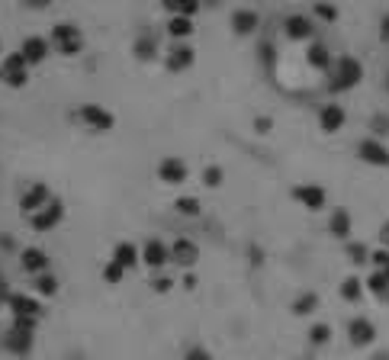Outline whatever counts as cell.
I'll list each match as a JSON object with an SVG mask.
<instances>
[{
    "mask_svg": "<svg viewBox=\"0 0 389 360\" xmlns=\"http://www.w3.org/2000/svg\"><path fill=\"white\" fill-rule=\"evenodd\" d=\"M360 77H364V68L354 55H341L338 65H335V75H331V91L341 93V91H351V87L360 84Z\"/></svg>",
    "mask_w": 389,
    "mask_h": 360,
    "instance_id": "cell-1",
    "label": "cell"
},
{
    "mask_svg": "<svg viewBox=\"0 0 389 360\" xmlns=\"http://www.w3.org/2000/svg\"><path fill=\"white\" fill-rule=\"evenodd\" d=\"M52 45L61 55H77L84 49V36L75 23H59V26H52Z\"/></svg>",
    "mask_w": 389,
    "mask_h": 360,
    "instance_id": "cell-2",
    "label": "cell"
},
{
    "mask_svg": "<svg viewBox=\"0 0 389 360\" xmlns=\"http://www.w3.org/2000/svg\"><path fill=\"white\" fill-rule=\"evenodd\" d=\"M0 81L7 87H26V81H29V65H26V58L20 52L0 58Z\"/></svg>",
    "mask_w": 389,
    "mask_h": 360,
    "instance_id": "cell-3",
    "label": "cell"
},
{
    "mask_svg": "<svg viewBox=\"0 0 389 360\" xmlns=\"http://www.w3.org/2000/svg\"><path fill=\"white\" fill-rule=\"evenodd\" d=\"M77 116H81V123L87 129H93V132H109V129L116 126V116L107 113L100 103H84V107L77 109Z\"/></svg>",
    "mask_w": 389,
    "mask_h": 360,
    "instance_id": "cell-4",
    "label": "cell"
},
{
    "mask_svg": "<svg viewBox=\"0 0 389 360\" xmlns=\"http://www.w3.org/2000/svg\"><path fill=\"white\" fill-rule=\"evenodd\" d=\"M61 219H65V203L52 196L49 206H42L39 212H33V216H29V226H33V232H52Z\"/></svg>",
    "mask_w": 389,
    "mask_h": 360,
    "instance_id": "cell-5",
    "label": "cell"
},
{
    "mask_svg": "<svg viewBox=\"0 0 389 360\" xmlns=\"http://www.w3.org/2000/svg\"><path fill=\"white\" fill-rule=\"evenodd\" d=\"M293 200H296L303 210L319 212V210H325L328 193H325V187H319V184H299V187H293Z\"/></svg>",
    "mask_w": 389,
    "mask_h": 360,
    "instance_id": "cell-6",
    "label": "cell"
},
{
    "mask_svg": "<svg viewBox=\"0 0 389 360\" xmlns=\"http://www.w3.org/2000/svg\"><path fill=\"white\" fill-rule=\"evenodd\" d=\"M7 306L13 318H42V302L36 293H10Z\"/></svg>",
    "mask_w": 389,
    "mask_h": 360,
    "instance_id": "cell-7",
    "label": "cell"
},
{
    "mask_svg": "<svg viewBox=\"0 0 389 360\" xmlns=\"http://www.w3.org/2000/svg\"><path fill=\"white\" fill-rule=\"evenodd\" d=\"M348 341L354 347H370L376 341V325H373L367 315H354L348 322Z\"/></svg>",
    "mask_w": 389,
    "mask_h": 360,
    "instance_id": "cell-8",
    "label": "cell"
},
{
    "mask_svg": "<svg viewBox=\"0 0 389 360\" xmlns=\"http://www.w3.org/2000/svg\"><path fill=\"white\" fill-rule=\"evenodd\" d=\"M36 347V331H26V328H13L3 335V351L17 354V357H26V354Z\"/></svg>",
    "mask_w": 389,
    "mask_h": 360,
    "instance_id": "cell-9",
    "label": "cell"
},
{
    "mask_svg": "<svg viewBox=\"0 0 389 360\" xmlns=\"http://www.w3.org/2000/svg\"><path fill=\"white\" fill-rule=\"evenodd\" d=\"M357 158L364 164H376V168H389V148L376 139H360L357 142Z\"/></svg>",
    "mask_w": 389,
    "mask_h": 360,
    "instance_id": "cell-10",
    "label": "cell"
},
{
    "mask_svg": "<svg viewBox=\"0 0 389 360\" xmlns=\"http://www.w3.org/2000/svg\"><path fill=\"white\" fill-rule=\"evenodd\" d=\"M52 203V193L45 184H29L26 187V193L20 196V210L26 212V216H33V212H39L42 206H49Z\"/></svg>",
    "mask_w": 389,
    "mask_h": 360,
    "instance_id": "cell-11",
    "label": "cell"
},
{
    "mask_svg": "<svg viewBox=\"0 0 389 360\" xmlns=\"http://www.w3.org/2000/svg\"><path fill=\"white\" fill-rule=\"evenodd\" d=\"M142 260L151 270H165V264H171V244H165L161 238H148L142 248Z\"/></svg>",
    "mask_w": 389,
    "mask_h": 360,
    "instance_id": "cell-12",
    "label": "cell"
},
{
    "mask_svg": "<svg viewBox=\"0 0 389 360\" xmlns=\"http://www.w3.org/2000/svg\"><path fill=\"white\" fill-rule=\"evenodd\" d=\"M187 174H190V171H187V164H183L181 158H174V155L158 164V177H161V184H167V187L183 184V180H187Z\"/></svg>",
    "mask_w": 389,
    "mask_h": 360,
    "instance_id": "cell-13",
    "label": "cell"
},
{
    "mask_svg": "<svg viewBox=\"0 0 389 360\" xmlns=\"http://www.w3.org/2000/svg\"><path fill=\"white\" fill-rule=\"evenodd\" d=\"M197 61V55H193V49L187 42H177V45H171L167 49V55H165V65H167V71H187V68Z\"/></svg>",
    "mask_w": 389,
    "mask_h": 360,
    "instance_id": "cell-14",
    "label": "cell"
},
{
    "mask_svg": "<svg viewBox=\"0 0 389 360\" xmlns=\"http://www.w3.org/2000/svg\"><path fill=\"white\" fill-rule=\"evenodd\" d=\"M171 260H174V264H181V267L190 270L193 264L199 260V248H197V242H190V238H177V242L171 244Z\"/></svg>",
    "mask_w": 389,
    "mask_h": 360,
    "instance_id": "cell-15",
    "label": "cell"
},
{
    "mask_svg": "<svg viewBox=\"0 0 389 360\" xmlns=\"http://www.w3.org/2000/svg\"><path fill=\"white\" fill-rule=\"evenodd\" d=\"M20 267H23L29 276L45 274V270H49V254L42 251V248H23V254H20Z\"/></svg>",
    "mask_w": 389,
    "mask_h": 360,
    "instance_id": "cell-16",
    "label": "cell"
},
{
    "mask_svg": "<svg viewBox=\"0 0 389 360\" xmlns=\"http://www.w3.org/2000/svg\"><path fill=\"white\" fill-rule=\"evenodd\" d=\"M344 107H338V103H325L322 109H319V126H322V132H338V129H344Z\"/></svg>",
    "mask_w": 389,
    "mask_h": 360,
    "instance_id": "cell-17",
    "label": "cell"
},
{
    "mask_svg": "<svg viewBox=\"0 0 389 360\" xmlns=\"http://www.w3.org/2000/svg\"><path fill=\"white\" fill-rule=\"evenodd\" d=\"M351 228H354V219H351L348 210H335L328 219V232L335 235V238H341V242H348L351 238Z\"/></svg>",
    "mask_w": 389,
    "mask_h": 360,
    "instance_id": "cell-18",
    "label": "cell"
},
{
    "mask_svg": "<svg viewBox=\"0 0 389 360\" xmlns=\"http://www.w3.org/2000/svg\"><path fill=\"white\" fill-rule=\"evenodd\" d=\"M20 55L26 58V65H39V61L49 55V42L39 39V36H29V39L23 42V49H20Z\"/></svg>",
    "mask_w": 389,
    "mask_h": 360,
    "instance_id": "cell-19",
    "label": "cell"
},
{
    "mask_svg": "<svg viewBox=\"0 0 389 360\" xmlns=\"http://www.w3.org/2000/svg\"><path fill=\"white\" fill-rule=\"evenodd\" d=\"M139 248H135L132 242H119L116 248H113V260H116L119 267L123 270H132V267H139Z\"/></svg>",
    "mask_w": 389,
    "mask_h": 360,
    "instance_id": "cell-20",
    "label": "cell"
},
{
    "mask_svg": "<svg viewBox=\"0 0 389 360\" xmlns=\"http://www.w3.org/2000/svg\"><path fill=\"white\" fill-rule=\"evenodd\" d=\"M364 286L370 290V296H376L380 302H389V270H373L364 280Z\"/></svg>",
    "mask_w": 389,
    "mask_h": 360,
    "instance_id": "cell-21",
    "label": "cell"
},
{
    "mask_svg": "<svg viewBox=\"0 0 389 360\" xmlns=\"http://www.w3.org/2000/svg\"><path fill=\"white\" fill-rule=\"evenodd\" d=\"M232 29L238 36H251L257 29V13L254 10H235L232 13Z\"/></svg>",
    "mask_w": 389,
    "mask_h": 360,
    "instance_id": "cell-22",
    "label": "cell"
},
{
    "mask_svg": "<svg viewBox=\"0 0 389 360\" xmlns=\"http://www.w3.org/2000/svg\"><path fill=\"white\" fill-rule=\"evenodd\" d=\"M283 29H287L290 39H309V36L315 33V26H312L309 17H290L287 23H283Z\"/></svg>",
    "mask_w": 389,
    "mask_h": 360,
    "instance_id": "cell-23",
    "label": "cell"
},
{
    "mask_svg": "<svg viewBox=\"0 0 389 360\" xmlns=\"http://www.w3.org/2000/svg\"><path fill=\"white\" fill-rule=\"evenodd\" d=\"M29 290H33L36 296H55V293H59V276L45 270V274L33 276V283H29Z\"/></svg>",
    "mask_w": 389,
    "mask_h": 360,
    "instance_id": "cell-24",
    "label": "cell"
},
{
    "mask_svg": "<svg viewBox=\"0 0 389 360\" xmlns=\"http://www.w3.org/2000/svg\"><path fill=\"white\" fill-rule=\"evenodd\" d=\"M293 315H312L315 309H319V293H303L293 299Z\"/></svg>",
    "mask_w": 389,
    "mask_h": 360,
    "instance_id": "cell-25",
    "label": "cell"
},
{
    "mask_svg": "<svg viewBox=\"0 0 389 360\" xmlns=\"http://www.w3.org/2000/svg\"><path fill=\"white\" fill-rule=\"evenodd\" d=\"M364 280H360V276H344V283H341V296H344V299L348 302H357L360 299V296H364Z\"/></svg>",
    "mask_w": 389,
    "mask_h": 360,
    "instance_id": "cell-26",
    "label": "cell"
},
{
    "mask_svg": "<svg viewBox=\"0 0 389 360\" xmlns=\"http://www.w3.org/2000/svg\"><path fill=\"white\" fill-rule=\"evenodd\" d=\"M167 33L174 36V39H187V36H193V17H171Z\"/></svg>",
    "mask_w": 389,
    "mask_h": 360,
    "instance_id": "cell-27",
    "label": "cell"
},
{
    "mask_svg": "<svg viewBox=\"0 0 389 360\" xmlns=\"http://www.w3.org/2000/svg\"><path fill=\"white\" fill-rule=\"evenodd\" d=\"M344 254H348L351 264H370V248L364 242H348L344 244Z\"/></svg>",
    "mask_w": 389,
    "mask_h": 360,
    "instance_id": "cell-28",
    "label": "cell"
},
{
    "mask_svg": "<svg viewBox=\"0 0 389 360\" xmlns=\"http://www.w3.org/2000/svg\"><path fill=\"white\" fill-rule=\"evenodd\" d=\"M165 7L174 13V17H193L199 10V0H165Z\"/></svg>",
    "mask_w": 389,
    "mask_h": 360,
    "instance_id": "cell-29",
    "label": "cell"
},
{
    "mask_svg": "<svg viewBox=\"0 0 389 360\" xmlns=\"http://www.w3.org/2000/svg\"><path fill=\"white\" fill-rule=\"evenodd\" d=\"M306 61H309V65H312V68H328V49H325V45L322 42H312V45H309V52H306Z\"/></svg>",
    "mask_w": 389,
    "mask_h": 360,
    "instance_id": "cell-30",
    "label": "cell"
},
{
    "mask_svg": "<svg viewBox=\"0 0 389 360\" xmlns=\"http://www.w3.org/2000/svg\"><path fill=\"white\" fill-rule=\"evenodd\" d=\"M328 341H331V328L325 325V322H319V325L309 328V344H315V347H325Z\"/></svg>",
    "mask_w": 389,
    "mask_h": 360,
    "instance_id": "cell-31",
    "label": "cell"
},
{
    "mask_svg": "<svg viewBox=\"0 0 389 360\" xmlns=\"http://www.w3.org/2000/svg\"><path fill=\"white\" fill-rule=\"evenodd\" d=\"M174 210L181 212V216H199V200L197 196H181V200L174 203Z\"/></svg>",
    "mask_w": 389,
    "mask_h": 360,
    "instance_id": "cell-32",
    "label": "cell"
},
{
    "mask_svg": "<svg viewBox=\"0 0 389 360\" xmlns=\"http://www.w3.org/2000/svg\"><path fill=\"white\" fill-rule=\"evenodd\" d=\"M123 276H125V270L119 267L113 258H109V260H107V267H103V283H113V286H116Z\"/></svg>",
    "mask_w": 389,
    "mask_h": 360,
    "instance_id": "cell-33",
    "label": "cell"
},
{
    "mask_svg": "<svg viewBox=\"0 0 389 360\" xmlns=\"http://www.w3.org/2000/svg\"><path fill=\"white\" fill-rule=\"evenodd\" d=\"M222 177H225V171H222V168L209 164V168L203 171V184H206V187H219V184H222Z\"/></svg>",
    "mask_w": 389,
    "mask_h": 360,
    "instance_id": "cell-34",
    "label": "cell"
},
{
    "mask_svg": "<svg viewBox=\"0 0 389 360\" xmlns=\"http://www.w3.org/2000/svg\"><path fill=\"white\" fill-rule=\"evenodd\" d=\"M370 264H373V270H389V251H386V248L370 251Z\"/></svg>",
    "mask_w": 389,
    "mask_h": 360,
    "instance_id": "cell-35",
    "label": "cell"
},
{
    "mask_svg": "<svg viewBox=\"0 0 389 360\" xmlns=\"http://www.w3.org/2000/svg\"><path fill=\"white\" fill-rule=\"evenodd\" d=\"M171 286H174V280H171V276H167V274H158V276H151V290H155V293H167Z\"/></svg>",
    "mask_w": 389,
    "mask_h": 360,
    "instance_id": "cell-36",
    "label": "cell"
},
{
    "mask_svg": "<svg viewBox=\"0 0 389 360\" xmlns=\"http://www.w3.org/2000/svg\"><path fill=\"white\" fill-rule=\"evenodd\" d=\"M135 55H142V58H151V55H155V42H151V39H142V42L135 45Z\"/></svg>",
    "mask_w": 389,
    "mask_h": 360,
    "instance_id": "cell-37",
    "label": "cell"
},
{
    "mask_svg": "<svg viewBox=\"0 0 389 360\" xmlns=\"http://www.w3.org/2000/svg\"><path fill=\"white\" fill-rule=\"evenodd\" d=\"M183 360H213V354L206 347H190V351L183 354Z\"/></svg>",
    "mask_w": 389,
    "mask_h": 360,
    "instance_id": "cell-38",
    "label": "cell"
},
{
    "mask_svg": "<svg viewBox=\"0 0 389 360\" xmlns=\"http://www.w3.org/2000/svg\"><path fill=\"white\" fill-rule=\"evenodd\" d=\"M10 325H13V328H26V331H36V328H39V318H13Z\"/></svg>",
    "mask_w": 389,
    "mask_h": 360,
    "instance_id": "cell-39",
    "label": "cell"
},
{
    "mask_svg": "<svg viewBox=\"0 0 389 360\" xmlns=\"http://www.w3.org/2000/svg\"><path fill=\"white\" fill-rule=\"evenodd\" d=\"M315 13H319L322 19H335V7H328V3H319V7H315Z\"/></svg>",
    "mask_w": 389,
    "mask_h": 360,
    "instance_id": "cell-40",
    "label": "cell"
},
{
    "mask_svg": "<svg viewBox=\"0 0 389 360\" xmlns=\"http://www.w3.org/2000/svg\"><path fill=\"white\" fill-rule=\"evenodd\" d=\"M373 132H389V119L386 116H376V119H373Z\"/></svg>",
    "mask_w": 389,
    "mask_h": 360,
    "instance_id": "cell-41",
    "label": "cell"
},
{
    "mask_svg": "<svg viewBox=\"0 0 389 360\" xmlns=\"http://www.w3.org/2000/svg\"><path fill=\"white\" fill-rule=\"evenodd\" d=\"M380 242H383V248L389 251V219L383 222V228H380Z\"/></svg>",
    "mask_w": 389,
    "mask_h": 360,
    "instance_id": "cell-42",
    "label": "cell"
},
{
    "mask_svg": "<svg viewBox=\"0 0 389 360\" xmlns=\"http://www.w3.org/2000/svg\"><path fill=\"white\" fill-rule=\"evenodd\" d=\"M0 299H3V302L10 299V290H7V280H3V276H0Z\"/></svg>",
    "mask_w": 389,
    "mask_h": 360,
    "instance_id": "cell-43",
    "label": "cell"
},
{
    "mask_svg": "<svg viewBox=\"0 0 389 360\" xmlns=\"http://www.w3.org/2000/svg\"><path fill=\"white\" fill-rule=\"evenodd\" d=\"M181 283L187 286V290H193V286H197V276H193V274H187V276H183V280H181Z\"/></svg>",
    "mask_w": 389,
    "mask_h": 360,
    "instance_id": "cell-44",
    "label": "cell"
},
{
    "mask_svg": "<svg viewBox=\"0 0 389 360\" xmlns=\"http://www.w3.org/2000/svg\"><path fill=\"white\" fill-rule=\"evenodd\" d=\"M270 129V119H257V132H267Z\"/></svg>",
    "mask_w": 389,
    "mask_h": 360,
    "instance_id": "cell-45",
    "label": "cell"
},
{
    "mask_svg": "<svg viewBox=\"0 0 389 360\" xmlns=\"http://www.w3.org/2000/svg\"><path fill=\"white\" fill-rule=\"evenodd\" d=\"M0 248H13V238H7V235H0Z\"/></svg>",
    "mask_w": 389,
    "mask_h": 360,
    "instance_id": "cell-46",
    "label": "cell"
},
{
    "mask_svg": "<svg viewBox=\"0 0 389 360\" xmlns=\"http://www.w3.org/2000/svg\"><path fill=\"white\" fill-rule=\"evenodd\" d=\"M370 360H389V351H376Z\"/></svg>",
    "mask_w": 389,
    "mask_h": 360,
    "instance_id": "cell-47",
    "label": "cell"
},
{
    "mask_svg": "<svg viewBox=\"0 0 389 360\" xmlns=\"http://www.w3.org/2000/svg\"><path fill=\"white\" fill-rule=\"evenodd\" d=\"M29 3H33V7H49L52 0H29Z\"/></svg>",
    "mask_w": 389,
    "mask_h": 360,
    "instance_id": "cell-48",
    "label": "cell"
},
{
    "mask_svg": "<svg viewBox=\"0 0 389 360\" xmlns=\"http://www.w3.org/2000/svg\"><path fill=\"white\" fill-rule=\"evenodd\" d=\"M206 3H219V0H206Z\"/></svg>",
    "mask_w": 389,
    "mask_h": 360,
    "instance_id": "cell-49",
    "label": "cell"
}]
</instances>
